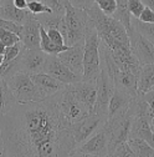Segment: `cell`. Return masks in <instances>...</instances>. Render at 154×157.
<instances>
[{"label": "cell", "instance_id": "1", "mask_svg": "<svg viewBox=\"0 0 154 157\" xmlns=\"http://www.w3.org/2000/svg\"><path fill=\"white\" fill-rule=\"evenodd\" d=\"M5 157H66L76 148L53 96L20 104L0 116Z\"/></svg>", "mask_w": 154, "mask_h": 157}, {"label": "cell", "instance_id": "2", "mask_svg": "<svg viewBox=\"0 0 154 157\" xmlns=\"http://www.w3.org/2000/svg\"><path fill=\"white\" fill-rule=\"evenodd\" d=\"M86 11L92 19L94 28L101 39V43H103L109 49L112 56H117L130 51L129 36L127 29L121 21L103 14L97 4H93Z\"/></svg>", "mask_w": 154, "mask_h": 157}, {"label": "cell", "instance_id": "3", "mask_svg": "<svg viewBox=\"0 0 154 157\" xmlns=\"http://www.w3.org/2000/svg\"><path fill=\"white\" fill-rule=\"evenodd\" d=\"M93 21L88 13L83 9L75 8L70 0L66 3V13L60 24V31L64 35L65 45L72 46L77 43H83L87 31L93 26Z\"/></svg>", "mask_w": 154, "mask_h": 157}, {"label": "cell", "instance_id": "4", "mask_svg": "<svg viewBox=\"0 0 154 157\" xmlns=\"http://www.w3.org/2000/svg\"><path fill=\"white\" fill-rule=\"evenodd\" d=\"M53 99L56 101L61 119L67 127L91 113L88 109L77 99V96L72 91L71 85H65L64 89L53 95Z\"/></svg>", "mask_w": 154, "mask_h": 157}, {"label": "cell", "instance_id": "5", "mask_svg": "<svg viewBox=\"0 0 154 157\" xmlns=\"http://www.w3.org/2000/svg\"><path fill=\"white\" fill-rule=\"evenodd\" d=\"M101 39L94 25L87 31L83 45V81H97L101 74Z\"/></svg>", "mask_w": 154, "mask_h": 157}, {"label": "cell", "instance_id": "6", "mask_svg": "<svg viewBox=\"0 0 154 157\" xmlns=\"http://www.w3.org/2000/svg\"><path fill=\"white\" fill-rule=\"evenodd\" d=\"M10 90L13 91L17 102L28 104V102H36L42 101V97L38 92L35 82L29 74L19 71L14 76L6 80Z\"/></svg>", "mask_w": 154, "mask_h": 157}, {"label": "cell", "instance_id": "7", "mask_svg": "<svg viewBox=\"0 0 154 157\" xmlns=\"http://www.w3.org/2000/svg\"><path fill=\"white\" fill-rule=\"evenodd\" d=\"M71 156L77 157H107L109 156V133L103 125L97 132H94L88 140L77 146Z\"/></svg>", "mask_w": 154, "mask_h": 157}, {"label": "cell", "instance_id": "8", "mask_svg": "<svg viewBox=\"0 0 154 157\" xmlns=\"http://www.w3.org/2000/svg\"><path fill=\"white\" fill-rule=\"evenodd\" d=\"M105 124L106 120L94 112L88 113L82 120L72 124L70 126V131L76 147L83 144L86 140H88L94 132H97L101 127H103Z\"/></svg>", "mask_w": 154, "mask_h": 157}, {"label": "cell", "instance_id": "9", "mask_svg": "<svg viewBox=\"0 0 154 157\" xmlns=\"http://www.w3.org/2000/svg\"><path fill=\"white\" fill-rule=\"evenodd\" d=\"M129 36V45L130 51L137 57L141 65L154 64V44L143 36L136 28L130 24V29L127 30Z\"/></svg>", "mask_w": 154, "mask_h": 157}, {"label": "cell", "instance_id": "10", "mask_svg": "<svg viewBox=\"0 0 154 157\" xmlns=\"http://www.w3.org/2000/svg\"><path fill=\"white\" fill-rule=\"evenodd\" d=\"M113 91H114V82L112 77L103 67H101V74L97 80V97H96L93 112L100 115L106 121L108 119V105Z\"/></svg>", "mask_w": 154, "mask_h": 157}, {"label": "cell", "instance_id": "11", "mask_svg": "<svg viewBox=\"0 0 154 157\" xmlns=\"http://www.w3.org/2000/svg\"><path fill=\"white\" fill-rule=\"evenodd\" d=\"M47 54L41 49H26L25 46L17 56L19 70L29 75L42 72Z\"/></svg>", "mask_w": 154, "mask_h": 157}, {"label": "cell", "instance_id": "12", "mask_svg": "<svg viewBox=\"0 0 154 157\" xmlns=\"http://www.w3.org/2000/svg\"><path fill=\"white\" fill-rule=\"evenodd\" d=\"M44 72L50 74L59 81H61L64 85H71L76 84L82 80V77L76 75L73 71H71L59 57L57 55H47L46 63L44 66Z\"/></svg>", "mask_w": 154, "mask_h": 157}, {"label": "cell", "instance_id": "13", "mask_svg": "<svg viewBox=\"0 0 154 157\" xmlns=\"http://www.w3.org/2000/svg\"><path fill=\"white\" fill-rule=\"evenodd\" d=\"M83 43H77L72 46H68L65 51L60 52L57 57L76 75L82 77L83 74Z\"/></svg>", "mask_w": 154, "mask_h": 157}, {"label": "cell", "instance_id": "14", "mask_svg": "<svg viewBox=\"0 0 154 157\" xmlns=\"http://www.w3.org/2000/svg\"><path fill=\"white\" fill-rule=\"evenodd\" d=\"M32 81L35 82L38 92H40L42 100L49 99V97L53 96L55 94H57L61 89L65 87V85L59 81L57 78H55L53 76H51L47 72H37V74H32L30 75Z\"/></svg>", "mask_w": 154, "mask_h": 157}, {"label": "cell", "instance_id": "15", "mask_svg": "<svg viewBox=\"0 0 154 157\" xmlns=\"http://www.w3.org/2000/svg\"><path fill=\"white\" fill-rule=\"evenodd\" d=\"M40 28L41 24L34 14L28 19V21L23 24L20 41L26 49H40V40H41Z\"/></svg>", "mask_w": 154, "mask_h": 157}, {"label": "cell", "instance_id": "16", "mask_svg": "<svg viewBox=\"0 0 154 157\" xmlns=\"http://www.w3.org/2000/svg\"><path fill=\"white\" fill-rule=\"evenodd\" d=\"M72 91L75 95L87 109L90 112H93V107L97 97V81H79L76 84H71Z\"/></svg>", "mask_w": 154, "mask_h": 157}, {"label": "cell", "instance_id": "17", "mask_svg": "<svg viewBox=\"0 0 154 157\" xmlns=\"http://www.w3.org/2000/svg\"><path fill=\"white\" fill-rule=\"evenodd\" d=\"M134 96L136 95H132L130 92H128L124 89L114 86V91L112 94V97L109 100V105H108V119L126 112L129 109V105H130Z\"/></svg>", "mask_w": 154, "mask_h": 157}, {"label": "cell", "instance_id": "18", "mask_svg": "<svg viewBox=\"0 0 154 157\" xmlns=\"http://www.w3.org/2000/svg\"><path fill=\"white\" fill-rule=\"evenodd\" d=\"M150 119L148 116H137L134 117L130 131H129V139L130 137H137L147 141L152 147H154V133L150 128Z\"/></svg>", "mask_w": 154, "mask_h": 157}, {"label": "cell", "instance_id": "19", "mask_svg": "<svg viewBox=\"0 0 154 157\" xmlns=\"http://www.w3.org/2000/svg\"><path fill=\"white\" fill-rule=\"evenodd\" d=\"M32 14L29 9H19L14 5L13 0H5V3L0 6V19L15 21L17 24H24Z\"/></svg>", "mask_w": 154, "mask_h": 157}, {"label": "cell", "instance_id": "20", "mask_svg": "<svg viewBox=\"0 0 154 157\" xmlns=\"http://www.w3.org/2000/svg\"><path fill=\"white\" fill-rule=\"evenodd\" d=\"M112 80H113L116 87L124 89L128 92H130L132 95H137V92H138V75L133 74V72H128V71H123L119 69L114 74Z\"/></svg>", "mask_w": 154, "mask_h": 157}, {"label": "cell", "instance_id": "21", "mask_svg": "<svg viewBox=\"0 0 154 157\" xmlns=\"http://www.w3.org/2000/svg\"><path fill=\"white\" fill-rule=\"evenodd\" d=\"M17 104L6 80L0 77V116L5 115Z\"/></svg>", "mask_w": 154, "mask_h": 157}, {"label": "cell", "instance_id": "22", "mask_svg": "<svg viewBox=\"0 0 154 157\" xmlns=\"http://www.w3.org/2000/svg\"><path fill=\"white\" fill-rule=\"evenodd\" d=\"M154 86V64H145L141 66L138 76V91L145 92Z\"/></svg>", "mask_w": 154, "mask_h": 157}, {"label": "cell", "instance_id": "23", "mask_svg": "<svg viewBox=\"0 0 154 157\" xmlns=\"http://www.w3.org/2000/svg\"><path fill=\"white\" fill-rule=\"evenodd\" d=\"M127 142L136 157H154V147H152L147 141L137 137H130Z\"/></svg>", "mask_w": 154, "mask_h": 157}, {"label": "cell", "instance_id": "24", "mask_svg": "<svg viewBox=\"0 0 154 157\" xmlns=\"http://www.w3.org/2000/svg\"><path fill=\"white\" fill-rule=\"evenodd\" d=\"M40 35H41V40H40V49L46 52L47 55H59L60 52L65 51L68 46L67 45H57L53 41L50 40V37L47 36L46 29L41 25L40 28Z\"/></svg>", "mask_w": 154, "mask_h": 157}, {"label": "cell", "instance_id": "25", "mask_svg": "<svg viewBox=\"0 0 154 157\" xmlns=\"http://www.w3.org/2000/svg\"><path fill=\"white\" fill-rule=\"evenodd\" d=\"M130 24L133 28H136L143 36H145L148 40H150L154 44V23H143L139 19H136L132 16Z\"/></svg>", "mask_w": 154, "mask_h": 157}, {"label": "cell", "instance_id": "26", "mask_svg": "<svg viewBox=\"0 0 154 157\" xmlns=\"http://www.w3.org/2000/svg\"><path fill=\"white\" fill-rule=\"evenodd\" d=\"M19 71V63H17V57L14 60H4L3 64L0 65V77L8 80L11 76H14L15 74H17Z\"/></svg>", "mask_w": 154, "mask_h": 157}, {"label": "cell", "instance_id": "27", "mask_svg": "<svg viewBox=\"0 0 154 157\" xmlns=\"http://www.w3.org/2000/svg\"><path fill=\"white\" fill-rule=\"evenodd\" d=\"M28 9L34 15L45 14V13H52V10L46 4H44L41 0H30V2H28Z\"/></svg>", "mask_w": 154, "mask_h": 157}, {"label": "cell", "instance_id": "28", "mask_svg": "<svg viewBox=\"0 0 154 157\" xmlns=\"http://www.w3.org/2000/svg\"><path fill=\"white\" fill-rule=\"evenodd\" d=\"M41 2L46 4L52 10V13L57 15H65L67 0H41Z\"/></svg>", "mask_w": 154, "mask_h": 157}, {"label": "cell", "instance_id": "29", "mask_svg": "<svg viewBox=\"0 0 154 157\" xmlns=\"http://www.w3.org/2000/svg\"><path fill=\"white\" fill-rule=\"evenodd\" d=\"M96 4L103 14L108 16H112L117 10V2L116 0H96Z\"/></svg>", "mask_w": 154, "mask_h": 157}, {"label": "cell", "instance_id": "30", "mask_svg": "<svg viewBox=\"0 0 154 157\" xmlns=\"http://www.w3.org/2000/svg\"><path fill=\"white\" fill-rule=\"evenodd\" d=\"M111 156H113V157H136V155L132 151V148L127 141L121 142L119 145L116 146V148L113 150Z\"/></svg>", "mask_w": 154, "mask_h": 157}, {"label": "cell", "instance_id": "31", "mask_svg": "<svg viewBox=\"0 0 154 157\" xmlns=\"http://www.w3.org/2000/svg\"><path fill=\"white\" fill-rule=\"evenodd\" d=\"M0 41L4 43L6 46H11V45L20 41V37L13 31H9V30L0 28Z\"/></svg>", "mask_w": 154, "mask_h": 157}, {"label": "cell", "instance_id": "32", "mask_svg": "<svg viewBox=\"0 0 154 157\" xmlns=\"http://www.w3.org/2000/svg\"><path fill=\"white\" fill-rule=\"evenodd\" d=\"M127 8H128V11L130 13V15H132L133 17L138 19L139 15H141V13L144 10L145 5L143 4L142 0H128Z\"/></svg>", "mask_w": 154, "mask_h": 157}, {"label": "cell", "instance_id": "33", "mask_svg": "<svg viewBox=\"0 0 154 157\" xmlns=\"http://www.w3.org/2000/svg\"><path fill=\"white\" fill-rule=\"evenodd\" d=\"M24 45L21 41H19L11 46H6V51L4 54V60H14V59H16L19 56V54H20V51L23 50Z\"/></svg>", "mask_w": 154, "mask_h": 157}, {"label": "cell", "instance_id": "34", "mask_svg": "<svg viewBox=\"0 0 154 157\" xmlns=\"http://www.w3.org/2000/svg\"><path fill=\"white\" fill-rule=\"evenodd\" d=\"M0 28L9 30V31H13L20 37V34H21V30H23V24H17L15 21L6 20V19H0Z\"/></svg>", "mask_w": 154, "mask_h": 157}, {"label": "cell", "instance_id": "35", "mask_svg": "<svg viewBox=\"0 0 154 157\" xmlns=\"http://www.w3.org/2000/svg\"><path fill=\"white\" fill-rule=\"evenodd\" d=\"M46 33H47V36L50 37L51 41H53V43L57 44V45H65L64 35L61 34V31H60L59 29L50 28V29H46Z\"/></svg>", "mask_w": 154, "mask_h": 157}, {"label": "cell", "instance_id": "36", "mask_svg": "<svg viewBox=\"0 0 154 157\" xmlns=\"http://www.w3.org/2000/svg\"><path fill=\"white\" fill-rule=\"evenodd\" d=\"M70 3H71L75 8L87 10V9H90L93 4H96V0H70Z\"/></svg>", "mask_w": 154, "mask_h": 157}, {"label": "cell", "instance_id": "37", "mask_svg": "<svg viewBox=\"0 0 154 157\" xmlns=\"http://www.w3.org/2000/svg\"><path fill=\"white\" fill-rule=\"evenodd\" d=\"M138 19L143 23H154V11L145 6L144 10L141 13Z\"/></svg>", "mask_w": 154, "mask_h": 157}, {"label": "cell", "instance_id": "38", "mask_svg": "<svg viewBox=\"0 0 154 157\" xmlns=\"http://www.w3.org/2000/svg\"><path fill=\"white\" fill-rule=\"evenodd\" d=\"M143 97L154 113V90H148V91L143 92Z\"/></svg>", "mask_w": 154, "mask_h": 157}, {"label": "cell", "instance_id": "39", "mask_svg": "<svg viewBox=\"0 0 154 157\" xmlns=\"http://www.w3.org/2000/svg\"><path fill=\"white\" fill-rule=\"evenodd\" d=\"M13 3L19 9H28V0H13Z\"/></svg>", "mask_w": 154, "mask_h": 157}, {"label": "cell", "instance_id": "40", "mask_svg": "<svg viewBox=\"0 0 154 157\" xmlns=\"http://www.w3.org/2000/svg\"><path fill=\"white\" fill-rule=\"evenodd\" d=\"M142 2H143V4H144L147 8L152 9V10L154 11V0H142Z\"/></svg>", "mask_w": 154, "mask_h": 157}, {"label": "cell", "instance_id": "41", "mask_svg": "<svg viewBox=\"0 0 154 157\" xmlns=\"http://www.w3.org/2000/svg\"><path fill=\"white\" fill-rule=\"evenodd\" d=\"M5 51H6V45H5L4 43L0 41V54L4 55V54H5Z\"/></svg>", "mask_w": 154, "mask_h": 157}, {"label": "cell", "instance_id": "42", "mask_svg": "<svg viewBox=\"0 0 154 157\" xmlns=\"http://www.w3.org/2000/svg\"><path fill=\"white\" fill-rule=\"evenodd\" d=\"M150 128H152V131H153V133H154V116L152 117V119H150Z\"/></svg>", "mask_w": 154, "mask_h": 157}, {"label": "cell", "instance_id": "43", "mask_svg": "<svg viewBox=\"0 0 154 157\" xmlns=\"http://www.w3.org/2000/svg\"><path fill=\"white\" fill-rule=\"evenodd\" d=\"M4 156V152H3V142H2V139H0V157Z\"/></svg>", "mask_w": 154, "mask_h": 157}, {"label": "cell", "instance_id": "44", "mask_svg": "<svg viewBox=\"0 0 154 157\" xmlns=\"http://www.w3.org/2000/svg\"><path fill=\"white\" fill-rule=\"evenodd\" d=\"M3 61H4V55H2V54H0V65L3 64Z\"/></svg>", "mask_w": 154, "mask_h": 157}, {"label": "cell", "instance_id": "45", "mask_svg": "<svg viewBox=\"0 0 154 157\" xmlns=\"http://www.w3.org/2000/svg\"><path fill=\"white\" fill-rule=\"evenodd\" d=\"M4 3H5V0H0V6H2Z\"/></svg>", "mask_w": 154, "mask_h": 157}, {"label": "cell", "instance_id": "46", "mask_svg": "<svg viewBox=\"0 0 154 157\" xmlns=\"http://www.w3.org/2000/svg\"><path fill=\"white\" fill-rule=\"evenodd\" d=\"M0 139H2V130H0Z\"/></svg>", "mask_w": 154, "mask_h": 157}, {"label": "cell", "instance_id": "47", "mask_svg": "<svg viewBox=\"0 0 154 157\" xmlns=\"http://www.w3.org/2000/svg\"><path fill=\"white\" fill-rule=\"evenodd\" d=\"M150 90H154V86H153V87H152V89H150Z\"/></svg>", "mask_w": 154, "mask_h": 157}, {"label": "cell", "instance_id": "48", "mask_svg": "<svg viewBox=\"0 0 154 157\" xmlns=\"http://www.w3.org/2000/svg\"><path fill=\"white\" fill-rule=\"evenodd\" d=\"M28 2H30V0H28Z\"/></svg>", "mask_w": 154, "mask_h": 157}]
</instances>
